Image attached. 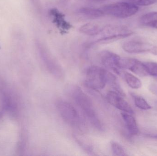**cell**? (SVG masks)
Returning <instances> with one entry per match:
<instances>
[{"instance_id":"6da1fadb","label":"cell","mask_w":157,"mask_h":156,"mask_svg":"<svg viewBox=\"0 0 157 156\" xmlns=\"http://www.w3.org/2000/svg\"><path fill=\"white\" fill-rule=\"evenodd\" d=\"M71 94L75 103L91 125L99 131L102 130V123L89 96L78 86H74L71 88Z\"/></svg>"},{"instance_id":"7a4b0ae2","label":"cell","mask_w":157,"mask_h":156,"mask_svg":"<svg viewBox=\"0 0 157 156\" xmlns=\"http://www.w3.org/2000/svg\"><path fill=\"white\" fill-rule=\"evenodd\" d=\"M57 107L59 113L65 122L74 128L80 130L84 129V121L74 106L67 102L60 101L57 103Z\"/></svg>"},{"instance_id":"3957f363","label":"cell","mask_w":157,"mask_h":156,"mask_svg":"<svg viewBox=\"0 0 157 156\" xmlns=\"http://www.w3.org/2000/svg\"><path fill=\"white\" fill-rule=\"evenodd\" d=\"M108 72L106 70L98 66L89 67L86 72V85L94 90L102 89L107 83Z\"/></svg>"},{"instance_id":"277c9868","label":"cell","mask_w":157,"mask_h":156,"mask_svg":"<svg viewBox=\"0 0 157 156\" xmlns=\"http://www.w3.org/2000/svg\"><path fill=\"white\" fill-rule=\"evenodd\" d=\"M105 14L119 18L132 16L139 10V7L126 2H119L107 5L102 8Z\"/></svg>"},{"instance_id":"5b68a950","label":"cell","mask_w":157,"mask_h":156,"mask_svg":"<svg viewBox=\"0 0 157 156\" xmlns=\"http://www.w3.org/2000/svg\"><path fill=\"white\" fill-rule=\"evenodd\" d=\"M99 57L101 62L105 67L121 75L123 70L120 66L121 58L119 55L111 51L103 50L101 52Z\"/></svg>"},{"instance_id":"8992f818","label":"cell","mask_w":157,"mask_h":156,"mask_svg":"<svg viewBox=\"0 0 157 156\" xmlns=\"http://www.w3.org/2000/svg\"><path fill=\"white\" fill-rule=\"evenodd\" d=\"M40 55L43 64L48 72L58 79L63 78L64 75L63 69L49 53L45 50H41Z\"/></svg>"},{"instance_id":"52a82bcc","label":"cell","mask_w":157,"mask_h":156,"mask_svg":"<svg viewBox=\"0 0 157 156\" xmlns=\"http://www.w3.org/2000/svg\"><path fill=\"white\" fill-rule=\"evenodd\" d=\"M120 66L121 69H127L140 77H144L149 75L144 62L143 63L136 59L121 58Z\"/></svg>"},{"instance_id":"ba28073f","label":"cell","mask_w":157,"mask_h":156,"mask_svg":"<svg viewBox=\"0 0 157 156\" xmlns=\"http://www.w3.org/2000/svg\"><path fill=\"white\" fill-rule=\"evenodd\" d=\"M106 98L108 102L115 108L128 113L132 114L133 111L130 104L124 99L123 97L115 91L107 93Z\"/></svg>"},{"instance_id":"9c48e42d","label":"cell","mask_w":157,"mask_h":156,"mask_svg":"<svg viewBox=\"0 0 157 156\" xmlns=\"http://www.w3.org/2000/svg\"><path fill=\"white\" fill-rule=\"evenodd\" d=\"M52 22L61 34H66L72 28V25L66 21L65 15L56 8H52L49 11Z\"/></svg>"},{"instance_id":"30bf717a","label":"cell","mask_w":157,"mask_h":156,"mask_svg":"<svg viewBox=\"0 0 157 156\" xmlns=\"http://www.w3.org/2000/svg\"><path fill=\"white\" fill-rule=\"evenodd\" d=\"M154 46L147 42L139 41H129L124 43L123 49L125 52L131 54L150 52Z\"/></svg>"},{"instance_id":"8fae6325","label":"cell","mask_w":157,"mask_h":156,"mask_svg":"<svg viewBox=\"0 0 157 156\" xmlns=\"http://www.w3.org/2000/svg\"><path fill=\"white\" fill-rule=\"evenodd\" d=\"M121 116L129 133L132 136L138 134L139 130L134 117L131 115V114L124 112L122 113Z\"/></svg>"},{"instance_id":"7c38bea8","label":"cell","mask_w":157,"mask_h":156,"mask_svg":"<svg viewBox=\"0 0 157 156\" xmlns=\"http://www.w3.org/2000/svg\"><path fill=\"white\" fill-rule=\"evenodd\" d=\"M103 27L94 23H88L81 26L79 28L80 33L89 36H95L100 34Z\"/></svg>"},{"instance_id":"4fadbf2b","label":"cell","mask_w":157,"mask_h":156,"mask_svg":"<svg viewBox=\"0 0 157 156\" xmlns=\"http://www.w3.org/2000/svg\"><path fill=\"white\" fill-rule=\"evenodd\" d=\"M140 22L145 26L157 29V12L154 11L145 14L140 18Z\"/></svg>"},{"instance_id":"5bb4252c","label":"cell","mask_w":157,"mask_h":156,"mask_svg":"<svg viewBox=\"0 0 157 156\" xmlns=\"http://www.w3.org/2000/svg\"><path fill=\"white\" fill-rule=\"evenodd\" d=\"M78 13L90 19L99 18L105 15L102 9L91 7H82L78 10Z\"/></svg>"},{"instance_id":"9a60e30c","label":"cell","mask_w":157,"mask_h":156,"mask_svg":"<svg viewBox=\"0 0 157 156\" xmlns=\"http://www.w3.org/2000/svg\"><path fill=\"white\" fill-rule=\"evenodd\" d=\"M121 76L124 79L128 85L133 89H140L142 86V82L136 76L126 71H122Z\"/></svg>"},{"instance_id":"2e32d148","label":"cell","mask_w":157,"mask_h":156,"mask_svg":"<svg viewBox=\"0 0 157 156\" xmlns=\"http://www.w3.org/2000/svg\"><path fill=\"white\" fill-rule=\"evenodd\" d=\"M107 83L109 84L110 86L115 90V92L121 95L123 97L125 96V94L122 88H121L117 78L112 73L108 72V80Z\"/></svg>"},{"instance_id":"e0dca14e","label":"cell","mask_w":157,"mask_h":156,"mask_svg":"<svg viewBox=\"0 0 157 156\" xmlns=\"http://www.w3.org/2000/svg\"><path fill=\"white\" fill-rule=\"evenodd\" d=\"M131 96L134 100L136 107L142 110H148L151 109V106L144 98L133 93H131Z\"/></svg>"},{"instance_id":"ac0fdd59","label":"cell","mask_w":157,"mask_h":156,"mask_svg":"<svg viewBox=\"0 0 157 156\" xmlns=\"http://www.w3.org/2000/svg\"><path fill=\"white\" fill-rule=\"evenodd\" d=\"M111 148L113 154L114 156H124L128 155L125 152L123 147L119 143L114 141L111 143Z\"/></svg>"},{"instance_id":"d6986e66","label":"cell","mask_w":157,"mask_h":156,"mask_svg":"<svg viewBox=\"0 0 157 156\" xmlns=\"http://www.w3.org/2000/svg\"><path fill=\"white\" fill-rule=\"evenodd\" d=\"M125 2L132 4L136 6H146L155 3L157 0H125Z\"/></svg>"},{"instance_id":"ffe728a7","label":"cell","mask_w":157,"mask_h":156,"mask_svg":"<svg viewBox=\"0 0 157 156\" xmlns=\"http://www.w3.org/2000/svg\"><path fill=\"white\" fill-rule=\"evenodd\" d=\"M149 75L153 76L157 80V63L155 62H144Z\"/></svg>"},{"instance_id":"44dd1931","label":"cell","mask_w":157,"mask_h":156,"mask_svg":"<svg viewBox=\"0 0 157 156\" xmlns=\"http://www.w3.org/2000/svg\"><path fill=\"white\" fill-rule=\"evenodd\" d=\"M150 52L153 55L157 56V46H154L151 49Z\"/></svg>"},{"instance_id":"7402d4cb","label":"cell","mask_w":157,"mask_h":156,"mask_svg":"<svg viewBox=\"0 0 157 156\" xmlns=\"http://www.w3.org/2000/svg\"><path fill=\"white\" fill-rule=\"evenodd\" d=\"M147 136L153 139H157V134H154L147 135Z\"/></svg>"},{"instance_id":"603a6c76","label":"cell","mask_w":157,"mask_h":156,"mask_svg":"<svg viewBox=\"0 0 157 156\" xmlns=\"http://www.w3.org/2000/svg\"><path fill=\"white\" fill-rule=\"evenodd\" d=\"M91 1H94V2H103V1H106V0H91Z\"/></svg>"}]
</instances>
